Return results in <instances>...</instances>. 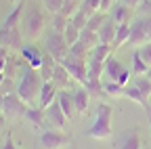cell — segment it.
Segmentation results:
<instances>
[{"instance_id":"cell-1","label":"cell","mask_w":151,"mask_h":149,"mask_svg":"<svg viewBox=\"0 0 151 149\" xmlns=\"http://www.w3.org/2000/svg\"><path fill=\"white\" fill-rule=\"evenodd\" d=\"M44 80L40 76V69H34L25 61H21V69H19V82L15 86V92L21 97L27 105H32L38 97H40V88Z\"/></svg>"},{"instance_id":"cell-2","label":"cell","mask_w":151,"mask_h":149,"mask_svg":"<svg viewBox=\"0 0 151 149\" xmlns=\"http://www.w3.org/2000/svg\"><path fill=\"white\" fill-rule=\"evenodd\" d=\"M111 116H113V107L107 103L97 105V114H94L92 126L86 130L88 139H97V141H107L111 139Z\"/></svg>"},{"instance_id":"cell-3","label":"cell","mask_w":151,"mask_h":149,"mask_svg":"<svg viewBox=\"0 0 151 149\" xmlns=\"http://www.w3.org/2000/svg\"><path fill=\"white\" fill-rule=\"evenodd\" d=\"M23 34H25V38L27 40H38L40 38V34H42V30H44V15H42V11L38 9V6H29L27 11H25V15H23Z\"/></svg>"},{"instance_id":"cell-4","label":"cell","mask_w":151,"mask_h":149,"mask_svg":"<svg viewBox=\"0 0 151 149\" xmlns=\"http://www.w3.org/2000/svg\"><path fill=\"white\" fill-rule=\"evenodd\" d=\"M27 103L17 95V92H6L4 95V105H2V116L9 122H17L25 118V111H27Z\"/></svg>"},{"instance_id":"cell-5","label":"cell","mask_w":151,"mask_h":149,"mask_svg":"<svg viewBox=\"0 0 151 149\" xmlns=\"http://www.w3.org/2000/svg\"><path fill=\"white\" fill-rule=\"evenodd\" d=\"M61 63L69 71V76L78 82L80 86L86 84V80H88V61L86 59H78V57H73V55H67Z\"/></svg>"},{"instance_id":"cell-6","label":"cell","mask_w":151,"mask_h":149,"mask_svg":"<svg viewBox=\"0 0 151 149\" xmlns=\"http://www.w3.org/2000/svg\"><path fill=\"white\" fill-rule=\"evenodd\" d=\"M46 53L50 55L52 59H57V61L61 63L67 55H69V44L65 40V36L63 34H57V32H50L46 36Z\"/></svg>"},{"instance_id":"cell-7","label":"cell","mask_w":151,"mask_h":149,"mask_svg":"<svg viewBox=\"0 0 151 149\" xmlns=\"http://www.w3.org/2000/svg\"><path fill=\"white\" fill-rule=\"evenodd\" d=\"M147 32H149V17H141L134 23H130V38H128V46L139 48L147 42Z\"/></svg>"},{"instance_id":"cell-8","label":"cell","mask_w":151,"mask_h":149,"mask_svg":"<svg viewBox=\"0 0 151 149\" xmlns=\"http://www.w3.org/2000/svg\"><path fill=\"white\" fill-rule=\"evenodd\" d=\"M69 141H71V137L61 132V130L48 128V130H44V132H40V147L42 149H61Z\"/></svg>"},{"instance_id":"cell-9","label":"cell","mask_w":151,"mask_h":149,"mask_svg":"<svg viewBox=\"0 0 151 149\" xmlns=\"http://www.w3.org/2000/svg\"><path fill=\"white\" fill-rule=\"evenodd\" d=\"M0 46L6 50H21L23 48V36L19 27H2L0 25Z\"/></svg>"},{"instance_id":"cell-10","label":"cell","mask_w":151,"mask_h":149,"mask_svg":"<svg viewBox=\"0 0 151 149\" xmlns=\"http://www.w3.org/2000/svg\"><path fill=\"white\" fill-rule=\"evenodd\" d=\"M23 120H27L29 122V126L36 130L38 135L40 132H44V130H48V120H46V114H44V109H40V107H27V111H25V118Z\"/></svg>"},{"instance_id":"cell-11","label":"cell","mask_w":151,"mask_h":149,"mask_svg":"<svg viewBox=\"0 0 151 149\" xmlns=\"http://www.w3.org/2000/svg\"><path fill=\"white\" fill-rule=\"evenodd\" d=\"M44 114H46V120H48V124H50V126H57V130H63V128L67 126V122H69V118L65 116V111L61 109L59 101L50 103V105L44 109Z\"/></svg>"},{"instance_id":"cell-12","label":"cell","mask_w":151,"mask_h":149,"mask_svg":"<svg viewBox=\"0 0 151 149\" xmlns=\"http://www.w3.org/2000/svg\"><path fill=\"white\" fill-rule=\"evenodd\" d=\"M59 90H69L71 88V82H76L71 76H69V71L63 67V63H57L55 65V73H52V80H50Z\"/></svg>"},{"instance_id":"cell-13","label":"cell","mask_w":151,"mask_h":149,"mask_svg":"<svg viewBox=\"0 0 151 149\" xmlns=\"http://www.w3.org/2000/svg\"><path fill=\"white\" fill-rule=\"evenodd\" d=\"M71 97H73V105H76V114H80L84 116L86 111H88V105H90V95H88V90L84 86H78V88H73L71 90Z\"/></svg>"},{"instance_id":"cell-14","label":"cell","mask_w":151,"mask_h":149,"mask_svg":"<svg viewBox=\"0 0 151 149\" xmlns=\"http://www.w3.org/2000/svg\"><path fill=\"white\" fill-rule=\"evenodd\" d=\"M21 57H23V61L27 63V65H32L34 69H40V65H42V59H44V55L40 53V48L38 46H34V44H27V46H23L21 50Z\"/></svg>"},{"instance_id":"cell-15","label":"cell","mask_w":151,"mask_h":149,"mask_svg":"<svg viewBox=\"0 0 151 149\" xmlns=\"http://www.w3.org/2000/svg\"><path fill=\"white\" fill-rule=\"evenodd\" d=\"M116 32H118V23L111 19V17H107L105 23L99 27V40L103 44H113V40H116Z\"/></svg>"},{"instance_id":"cell-16","label":"cell","mask_w":151,"mask_h":149,"mask_svg":"<svg viewBox=\"0 0 151 149\" xmlns=\"http://www.w3.org/2000/svg\"><path fill=\"white\" fill-rule=\"evenodd\" d=\"M124 97L130 99V101H134V103H139L145 111L151 107V105H149V97L145 95L139 86H134V84H132V86H124Z\"/></svg>"},{"instance_id":"cell-17","label":"cell","mask_w":151,"mask_h":149,"mask_svg":"<svg viewBox=\"0 0 151 149\" xmlns=\"http://www.w3.org/2000/svg\"><path fill=\"white\" fill-rule=\"evenodd\" d=\"M141 147H143V139H141L137 128L128 130V132L120 139V143H118V149H141Z\"/></svg>"},{"instance_id":"cell-18","label":"cell","mask_w":151,"mask_h":149,"mask_svg":"<svg viewBox=\"0 0 151 149\" xmlns=\"http://www.w3.org/2000/svg\"><path fill=\"white\" fill-rule=\"evenodd\" d=\"M57 95H59V88H57L52 82H44L40 88V107L46 109L50 103L57 101Z\"/></svg>"},{"instance_id":"cell-19","label":"cell","mask_w":151,"mask_h":149,"mask_svg":"<svg viewBox=\"0 0 151 149\" xmlns=\"http://www.w3.org/2000/svg\"><path fill=\"white\" fill-rule=\"evenodd\" d=\"M124 69H126V67H124L118 59L109 57V59L105 61V73H103V78H101V80H113V82H118L120 73H122Z\"/></svg>"},{"instance_id":"cell-20","label":"cell","mask_w":151,"mask_h":149,"mask_svg":"<svg viewBox=\"0 0 151 149\" xmlns=\"http://www.w3.org/2000/svg\"><path fill=\"white\" fill-rule=\"evenodd\" d=\"M57 101H59L61 109L65 111V116H67L69 120H73V114H76V105H73L71 90H59V95H57Z\"/></svg>"},{"instance_id":"cell-21","label":"cell","mask_w":151,"mask_h":149,"mask_svg":"<svg viewBox=\"0 0 151 149\" xmlns=\"http://www.w3.org/2000/svg\"><path fill=\"white\" fill-rule=\"evenodd\" d=\"M23 9H25V0H21V2H17L15 9L6 15V19L2 21V27H19L21 23V15H23Z\"/></svg>"},{"instance_id":"cell-22","label":"cell","mask_w":151,"mask_h":149,"mask_svg":"<svg viewBox=\"0 0 151 149\" xmlns=\"http://www.w3.org/2000/svg\"><path fill=\"white\" fill-rule=\"evenodd\" d=\"M57 63H59V61L52 59L48 53L44 55L42 65H40V76H42V80H44V82H50V80H52V73H55V65H57Z\"/></svg>"},{"instance_id":"cell-23","label":"cell","mask_w":151,"mask_h":149,"mask_svg":"<svg viewBox=\"0 0 151 149\" xmlns=\"http://www.w3.org/2000/svg\"><path fill=\"white\" fill-rule=\"evenodd\" d=\"M130 11H132V9H128V6H124V4H113L109 17H111L118 25H122V23H128V21H130Z\"/></svg>"},{"instance_id":"cell-24","label":"cell","mask_w":151,"mask_h":149,"mask_svg":"<svg viewBox=\"0 0 151 149\" xmlns=\"http://www.w3.org/2000/svg\"><path fill=\"white\" fill-rule=\"evenodd\" d=\"M111 44H97V46H92L90 48V57L88 59H94V61H107L111 57Z\"/></svg>"},{"instance_id":"cell-25","label":"cell","mask_w":151,"mask_h":149,"mask_svg":"<svg viewBox=\"0 0 151 149\" xmlns=\"http://www.w3.org/2000/svg\"><path fill=\"white\" fill-rule=\"evenodd\" d=\"M19 69H21V59H15V57H6V65H4V76L9 80L19 78Z\"/></svg>"},{"instance_id":"cell-26","label":"cell","mask_w":151,"mask_h":149,"mask_svg":"<svg viewBox=\"0 0 151 149\" xmlns=\"http://www.w3.org/2000/svg\"><path fill=\"white\" fill-rule=\"evenodd\" d=\"M128 38H130V23H122L118 25V32H116V40H113V48H120L124 44H128Z\"/></svg>"},{"instance_id":"cell-27","label":"cell","mask_w":151,"mask_h":149,"mask_svg":"<svg viewBox=\"0 0 151 149\" xmlns=\"http://www.w3.org/2000/svg\"><path fill=\"white\" fill-rule=\"evenodd\" d=\"M78 42L86 44L88 48H92V46L101 44V40H99V34L94 32V30H90V27H84V30L80 32V40H78Z\"/></svg>"},{"instance_id":"cell-28","label":"cell","mask_w":151,"mask_h":149,"mask_svg":"<svg viewBox=\"0 0 151 149\" xmlns=\"http://www.w3.org/2000/svg\"><path fill=\"white\" fill-rule=\"evenodd\" d=\"M130 71L134 73V76H145V73L149 71V65L141 59V55H139L137 48H134V53H132V67H130Z\"/></svg>"},{"instance_id":"cell-29","label":"cell","mask_w":151,"mask_h":149,"mask_svg":"<svg viewBox=\"0 0 151 149\" xmlns=\"http://www.w3.org/2000/svg\"><path fill=\"white\" fill-rule=\"evenodd\" d=\"M103 73H105V61L88 59V78H92V80H101Z\"/></svg>"},{"instance_id":"cell-30","label":"cell","mask_w":151,"mask_h":149,"mask_svg":"<svg viewBox=\"0 0 151 149\" xmlns=\"http://www.w3.org/2000/svg\"><path fill=\"white\" fill-rule=\"evenodd\" d=\"M103 82V92L107 97H124V86L113 82V80H101Z\"/></svg>"},{"instance_id":"cell-31","label":"cell","mask_w":151,"mask_h":149,"mask_svg":"<svg viewBox=\"0 0 151 149\" xmlns=\"http://www.w3.org/2000/svg\"><path fill=\"white\" fill-rule=\"evenodd\" d=\"M84 88L88 90V95H90L92 99H99L101 95H105V92H103V82H101V80H92V78H88L86 84H84Z\"/></svg>"},{"instance_id":"cell-32","label":"cell","mask_w":151,"mask_h":149,"mask_svg":"<svg viewBox=\"0 0 151 149\" xmlns=\"http://www.w3.org/2000/svg\"><path fill=\"white\" fill-rule=\"evenodd\" d=\"M67 25H69V17H65L63 13L52 15V32H57V34H65Z\"/></svg>"},{"instance_id":"cell-33","label":"cell","mask_w":151,"mask_h":149,"mask_svg":"<svg viewBox=\"0 0 151 149\" xmlns=\"http://www.w3.org/2000/svg\"><path fill=\"white\" fill-rule=\"evenodd\" d=\"M69 55H73V57H78V59H86V61H88L90 48H88L86 44H82V42H76V44L69 46Z\"/></svg>"},{"instance_id":"cell-34","label":"cell","mask_w":151,"mask_h":149,"mask_svg":"<svg viewBox=\"0 0 151 149\" xmlns=\"http://www.w3.org/2000/svg\"><path fill=\"white\" fill-rule=\"evenodd\" d=\"M80 32H82L80 27H76V25H73V23L69 21V25H67V30H65V34H63L69 46H71V44H76V42L80 40Z\"/></svg>"},{"instance_id":"cell-35","label":"cell","mask_w":151,"mask_h":149,"mask_svg":"<svg viewBox=\"0 0 151 149\" xmlns=\"http://www.w3.org/2000/svg\"><path fill=\"white\" fill-rule=\"evenodd\" d=\"M99 6H101V0H82V4H80L78 11H82V13H86L90 17V15H94L99 11Z\"/></svg>"},{"instance_id":"cell-36","label":"cell","mask_w":151,"mask_h":149,"mask_svg":"<svg viewBox=\"0 0 151 149\" xmlns=\"http://www.w3.org/2000/svg\"><path fill=\"white\" fill-rule=\"evenodd\" d=\"M69 21H71L76 27L84 30V27L88 25V15H86V13H82V11H78V13H73V17H69Z\"/></svg>"},{"instance_id":"cell-37","label":"cell","mask_w":151,"mask_h":149,"mask_svg":"<svg viewBox=\"0 0 151 149\" xmlns=\"http://www.w3.org/2000/svg\"><path fill=\"white\" fill-rule=\"evenodd\" d=\"M42 4H44V9L50 15H57V13H61V9H63V0H42Z\"/></svg>"},{"instance_id":"cell-38","label":"cell","mask_w":151,"mask_h":149,"mask_svg":"<svg viewBox=\"0 0 151 149\" xmlns=\"http://www.w3.org/2000/svg\"><path fill=\"white\" fill-rule=\"evenodd\" d=\"M134 86H139L147 97H151V80L147 78V76H137V80H134Z\"/></svg>"},{"instance_id":"cell-39","label":"cell","mask_w":151,"mask_h":149,"mask_svg":"<svg viewBox=\"0 0 151 149\" xmlns=\"http://www.w3.org/2000/svg\"><path fill=\"white\" fill-rule=\"evenodd\" d=\"M137 50H139V55H141V59L151 67V42H145V44H143V46H139Z\"/></svg>"},{"instance_id":"cell-40","label":"cell","mask_w":151,"mask_h":149,"mask_svg":"<svg viewBox=\"0 0 151 149\" xmlns=\"http://www.w3.org/2000/svg\"><path fill=\"white\" fill-rule=\"evenodd\" d=\"M130 76H132V71H130V69H124V71L120 73V78H118V84H122V86H128V82H130Z\"/></svg>"},{"instance_id":"cell-41","label":"cell","mask_w":151,"mask_h":149,"mask_svg":"<svg viewBox=\"0 0 151 149\" xmlns=\"http://www.w3.org/2000/svg\"><path fill=\"white\" fill-rule=\"evenodd\" d=\"M113 2H116V0H101L99 11H101V13H109V11L113 9Z\"/></svg>"},{"instance_id":"cell-42","label":"cell","mask_w":151,"mask_h":149,"mask_svg":"<svg viewBox=\"0 0 151 149\" xmlns=\"http://www.w3.org/2000/svg\"><path fill=\"white\" fill-rule=\"evenodd\" d=\"M141 2H143V0H122V4L128 6V9H139Z\"/></svg>"},{"instance_id":"cell-43","label":"cell","mask_w":151,"mask_h":149,"mask_svg":"<svg viewBox=\"0 0 151 149\" xmlns=\"http://www.w3.org/2000/svg\"><path fill=\"white\" fill-rule=\"evenodd\" d=\"M0 149H15V141H13L11 135H6V141L2 143V147H0Z\"/></svg>"},{"instance_id":"cell-44","label":"cell","mask_w":151,"mask_h":149,"mask_svg":"<svg viewBox=\"0 0 151 149\" xmlns=\"http://www.w3.org/2000/svg\"><path fill=\"white\" fill-rule=\"evenodd\" d=\"M6 122H9V120H6V118H4L2 114H0V132H2V130L6 128Z\"/></svg>"},{"instance_id":"cell-45","label":"cell","mask_w":151,"mask_h":149,"mask_svg":"<svg viewBox=\"0 0 151 149\" xmlns=\"http://www.w3.org/2000/svg\"><path fill=\"white\" fill-rule=\"evenodd\" d=\"M147 42H151V15H149V32H147Z\"/></svg>"},{"instance_id":"cell-46","label":"cell","mask_w":151,"mask_h":149,"mask_svg":"<svg viewBox=\"0 0 151 149\" xmlns=\"http://www.w3.org/2000/svg\"><path fill=\"white\" fill-rule=\"evenodd\" d=\"M147 120H149V128H151V107L147 109Z\"/></svg>"},{"instance_id":"cell-47","label":"cell","mask_w":151,"mask_h":149,"mask_svg":"<svg viewBox=\"0 0 151 149\" xmlns=\"http://www.w3.org/2000/svg\"><path fill=\"white\" fill-rule=\"evenodd\" d=\"M145 76H147V78H149V80H151V67H149V71H147V73H145Z\"/></svg>"},{"instance_id":"cell-48","label":"cell","mask_w":151,"mask_h":149,"mask_svg":"<svg viewBox=\"0 0 151 149\" xmlns=\"http://www.w3.org/2000/svg\"><path fill=\"white\" fill-rule=\"evenodd\" d=\"M11 2H13V4H17V2H21V0H11Z\"/></svg>"},{"instance_id":"cell-49","label":"cell","mask_w":151,"mask_h":149,"mask_svg":"<svg viewBox=\"0 0 151 149\" xmlns=\"http://www.w3.org/2000/svg\"><path fill=\"white\" fill-rule=\"evenodd\" d=\"M0 147H2V145H0Z\"/></svg>"}]
</instances>
